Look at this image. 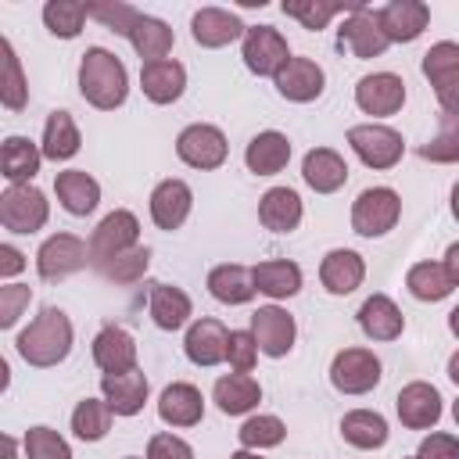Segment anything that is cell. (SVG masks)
I'll list each match as a JSON object with an SVG mask.
<instances>
[{
	"label": "cell",
	"instance_id": "6da1fadb",
	"mask_svg": "<svg viewBox=\"0 0 459 459\" xmlns=\"http://www.w3.org/2000/svg\"><path fill=\"white\" fill-rule=\"evenodd\" d=\"M79 93L97 111H115L129 97V72L118 54L104 47H90L79 61Z\"/></svg>",
	"mask_w": 459,
	"mask_h": 459
},
{
	"label": "cell",
	"instance_id": "7a4b0ae2",
	"mask_svg": "<svg viewBox=\"0 0 459 459\" xmlns=\"http://www.w3.org/2000/svg\"><path fill=\"white\" fill-rule=\"evenodd\" d=\"M72 337H75V333H72V319H68L61 308L47 305V308L18 333L14 348H18V355H22L29 366L50 369V366H57V362L68 359Z\"/></svg>",
	"mask_w": 459,
	"mask_h": 459
},
{
	"label": "cell",
	"instance_id": "3957f363",
	"mask_svg": "<svg viewBox=\"0 0 459 459\" xmlns=\"http://www.w3.org/2000/svg\"><path fill=\"white\" fill-rule=\"evenodd\" d=\"M348 143L355 151V158L366 165V169H394L405 154V140L398 129L391 126H380V122H362V126H351L348 129Z\"/></svg>",
	"mask_w": 459,
	"mask_h": 459
},
{
	"label": "cell",
	"instance_id": "277c9868",
	"mask_svg": "<svg viewBox=\"0 0 459 459\" xmlns=\"http://www.w3.org/2000/svg\"><path fill=\"white\" fill-rule=\"evenodd\" d=\"M133 247H140V219L129 208H115L90 233V265L100 269L104 262H111Z\"/></svg>",
	"mask_w": 459,
	"mask_h": 459
},
{
	"label": "cell",
	"instance_id": "5b68a950",
	"mask_svg": "<svg viewBox=\"0 0 459 459\" xmlns=\"http://www.w3.org/2000/svg\"><path fill=\"white\" fill-rule=\"evenodd\" d=\"M50 219V201L39 186L32 183H18V186H7L0 194V222L4 230L11 233H36L43 230Z\"/></svg>",
	"mask_w": 459,
	"mask_h": 459
},
{
	"label": "cell",
	"instance_id": "8992f818",
	"mask_svg": "<svg viewBox=\"0 0 459 459\" xmlns=\"http://www.w3.org/2000/svg\"><path fill=\"white\" fill-rule=\"evenodd\" d=\"M402 215V197L391 186H366L351 204V230L359 237H384Z\"/></svg>",
	"mask_w": 459,
	"mask_h": 459
},
{
	"label": "cell",
	"instance_id": "52a82bcc",
	"mask_svg": "<svg viewBox=\"0 0 459 459\" xmlns=\"http://www.w3.org/2000/svg\"><path fill=\"white\" fill-rule=\"evenodd\" d=\"M86 265H90V240H82L75 233H54L36 251V273L47 283L65 280V276H72Z\"/></svg>",
	"mask_w": 459,
	"mask_h": 459
},
{
	"label": "cell",
	"instance_id": "ba28073f",
	"mask_svg": "<svg viewBox=\"0 0 459 459\" xmlns=\"http://www.w3.org/2000/svg\"><path fill=\"white\" fill-rule=\"evenodd\" d=\"M240 57H244L247 72H255V75H273V79H276V72H280L294 54H290V47H287V39H283L280 29H273V25H247V32H244V39H240Z\"/></svg>",
	"mask_w": 459,
	"mask_h": 459
},
{
	"label": "cell",
	"instance_id": "9c48e42d",
	"mask_svg": "<svg viewBox=\"0 0 459 459\" xmlns=\"http://www.w3.org/2000/svg\"><path fill=\"white\" fill-rule=\"evenodd\" d=\"M176 154H179L183 165L208 172V169H219V165L226 161L230 143H226V133H222L219 126L194 122V126H186V129L176 136Z\"/></svg>",
	"mask_w": 459,
	"mask_h": 459
},
{
	"label": "cell",
	"instance_id": "30bf717a",
	"mask_svg": "<svg viewBox=\"0 0 459 459\" xmlns=\"http://www.w3.org/2000/svg\"><path fill=\"white\" fill-rule=\"evenodd\" d=\"M330 384L341 394H366L380 384V359L369 348H341L330 362Z\"/></svg>",
	"mask_w": 459,
	"mask_h": 459
},
{
	"label": "cell",
	"instance_id": "8fae6325",
	"mask_svg": "<svg viewBox=\"0 0 459 459\" xmlns=\"http://www.w3.org/2000/svg\"><path fill=\"white\" fill-rule=\"evenodd\" d=\"M355 104L362 115H373V118H387L394 111H402L405 104V79L394 75V72H373V75H362L355 82Z\"/></svg>",
	"mask_w": 459,
	"mask_h": 459
},
{
	"label": "cell",
	"instance_id": "7c38bea8",
	"mask_svg": "<svg viewBox=\"0 0 459 459\" xmlns=\"http://www.w3.org/2000/svg\"><path fill=\"white\" fill-rule=\"evenodd\" d=\"M251 333H255V344L262 355L269 359H283L290 348H294V337H298V323L287 308L280 305H262L255 316H251Z\"/></svg>",
	"mask_w": 459,
	"mask_h": 459
},
{
	"label": "cell",
	"instance_id": "4fadbf2b",
	"mask_svg": "<svg viewBox=\"0 0 459 459\" xmlns=\"http://www.w3.org/2000/svg\"><path fill=\"white\" fill-rule=\"evenodd\" d=\"M337 43L348 47V50H351L355 57H362V61L380 57V54L391 47L387 36L380 32L377 11L362 7V4H355V11H348V18L341 22V29H337Z\"/></svg>",
	"mask_w": 459,
	"mask_h": 459
},
{
	"label": "cell",
	"instance_id": "5bb4252c",
	"mask_svg": "<svg viewBox=\"0 0 459 459\" xmlns=\"http://www.w3.org/2000/svg\"><path fill=\"white\" fill-rule=\"evenodd\" d=\"M394 409H398L402 427H409V430H430V427L441 420V412H445L437 387L427 384V380L405 384V387L398 391V398H394Z\"/></svg>",
	"mask_w": 459,
	"mask_h": 459
},
{
	"label": "cell",
	"instance_id": "9a60e30c",
	"mask_svg": "<svg viewBox=\"0 0 459 459\" xmlns=\"http://www.w3.org/2000/svg\"><path fill=\"white\" fill-rule=\"evenodd\" d=\"M380 32L387 36V43H412L423 36L427 22H430V7L423 0H391L377 11Z\"/></svg>",
	"mask_w": 459,
	"mask_h": 459
},
{
	"label": "cell",
	"instance_id": "2e32d148",
	"mask_svg": "<svg viewBox=\"0 0 459 459\" xmlns=\"http://www.w3.org/2000/svg\"><path fill=\"white\" fill-rule=\"evenodd\" d=\"M194 208V190L183 183V179H161L154 190H151V219L158 230L172 233L186 222Z\"/></svg>",
	"mask_w": 459,
	"mask_h": 459
},
{
	"label": "cell",
	"instance_id": "e0dca14e",
	"mask_svg": "<svg viewBox=\"0 0 459 459\" xmlns=\"http://www.w3.org/2000/svg\"><path fill=\"white\" fill-rule=\"evenodd\" d=\"M247 25L233 14V11H222V7H201L194 18H190V36L197 47H208V50H219L233 39H244Z\"/></svg>",
	"mask_w": 459,
	"mask_h": 459
},
{
	"label": "cell",
	"instance_id": "ac0fdd59",
	"mask_svg": "<svg viewBox=\"0 0 459 459\" xmlns=\"http://www.w3.org/2000/svg\"><path fill=\"white\" fill-rule=\"evenodd\" d=\"M273 82H276L280 97H287V100H294V104H308V100H316V97L323 93L326 75H323V68H319L312 57H290V61L276 72Z\"/></svg>",
	"mask_w": 459,
	"mask_h": 459
},
{
	"label": "cell",
	"instance_id": "d6986e66",
	"mask_svg": "<svg viewBox=\"0 0 459 459\" xmlns=\"http://www.w3.org/2000/svg\"><path fill=\"white\" fill-rule=\"evenodd\" d=\"M226 344H230V330L219 319H197V323H190V330L183 337L186 359L194 366H204V369L226 362Z\"/></svg>",
	"mask_w": 459,
	"mask_h": 459
},
{
	"label": "cell",
	"instance_id": "ffe728a7",
	"mask_svg": "<svg viewBox=\"0 0 459 459\" xmlns=\"http://www.w3.org/2000/svg\"><path fill=\"white\" fill-rule=\"evenodd\" d=\"M362 280H366V262H362L359 251L333 247V251L323 255V262H319V283L330 294H337V298L341 294H351L355 287H362Z\"/></svg>",
	"mask_w": 459,
	"mask_h": 459
},
{
	"label": "cell",
	"instance_id": "44dd1931",
	"mask_svg": "<svg viewBox=\"0 0 459 459\" xmlns=\"http://www.w3.org/2000/svg\"><path fill=\"white\" fill-rule=\"evenodd\" d=\"M140 90L151 104H176L186 90V68L176 57L151 61L140 68Z\"/></svg>",
	"mask_w": 459,
	"mask_h": 459
},
{
	"label": "cell",
	"instance_id": "7402d4cb",
	"mask_svg": "<svg viewBox=\"0 0 459 459\" xmlns=\"http://www.w3.org/2000/svg\"><path fill=\"white\" fill-rule=\"evenodd\" d=\"M355 319H359V330H362L369 341H394V337H402V330H405V316H402V308H398L387 294H369V298L359 305Z\"/></svg>",
	"mask_w": 459,
	"mask_h": 459
},
{
	"label": "cell",
	"instance_id": "603a6c76",
	"mask_svg": "<svg viewBox=\"0 0 459 459\" xmlns=\"http://www.w3.org/2000/svg\"><path fill=\"white\" fill-rule=\"evenodd\" d=\"M93 362L100 373H129L136 369V341L122 326H104L93 337Z\"/></svg>",
	"mask_w": 459,
	"mask_h": 459
},
{
	"label": "cell",
	"instance_id": "cb8c5ba5",
	"mask_svg": "<svg viewBox=\"0 0 459 459\" xmlns=\"http://www.w3.org/2000/svg\"><path fill=\"white\" fill-rule=\"evenodd\" d=\"M100 391H104V402L111 405L115 416H136L147 402V377L140 369H129V373H104L100 377Z\"/></svg>",
	"mask_w": 459,
	"mask_h": 459
},
{
	"label": "cell",
	"instance_id": "d4e9b609",
	"mask_svg": "<svg viewBox=\"0 0 459 459\" xmlns=\"http://www.w3.org/2000/svg\"><path fill=\"white\" fill-rule=\"evenodd\" d=\"M287 161H290V140L280 129H262L244 147V165L255 176H276L287 169Z\"/></svg>",
	"mask_w": 459,
	"mask_h": 459
},
{
	"label": "cell",
	"instance_id": "484cf974",
	"mask_svg": "<svg viewBox=\"0 0 459 459\" xmlns=\"http://www.w3.org/2000/svg\"><path fill=\"white\" fill-rule=\"evenodd\" d=\"M301 179L316 194H333V190H341L348 183V161L333 147H312L301 158Z\"/></svg>",
	"mask_w": 459,
	"mask_h": 459
},
{
	"label": "cell",
	"instance_id": "4316f807",
	"mask_svg": "<svg viewBox=\"0 0 459 459\" xmlns=\"http://www.w3.org/2000/svg\"><path fill=\"white\" fill-rule=\"evenodd\" d=\"M54 194L68 215H90L100 204V183L86 169H65L54 176Z\"/></svg>",
	"mask_w": 459,
	"mask_h": 459
},
{
	"label": "cell",
	"instance_id": "83f0119b",
	"mask_svg": "<svg viewBox=\"0 0 459 459\" xmlns=\"http://www.w3.org/2000/svg\"><path fill=\"white\" fill-rule=\"evenodd\" d=\"M158 416H161V423H169V427H194V423H201V416H204V398H201V391H197L194 384L176 380V384H169V387L161 391V398H158Z\"/></svg>",
	"mask_w": 459,
	"mask_h": 459
},
{
	"label": "cell",
	"instance_id": "f1b7e54d",
	"mask_svg": "<svg viewBox=\"0 0 459 459\" xmlns=\"http://www.w3.org/2000/svg\"><path fill=\"white\" fill-rule=\"evenodd\" d=\"M39 165H43V151L29 136H7L4 140V147H0V176L7 179V186L32 183Z\"/></svg>",
	"mask_w": 459,
	"mask_h": 459
},
{
	"label": "cell",
	"instance_id": "f546056e",
	"mask_svg": "<svg viewBox=\"0 0 459 459\" xmlns=\"http://www.w3.org/2000/svg\"><path fill=\"white\" fill-rule=\"evenodd\" d=\"M301 215H305L301 197H298V190H290V186H269V190L262 194V201H258V219H262V226L273 230V233H290V230H298Z\"/></svg>",
	"mask_w": 459,
	"mask_h": 459
},
{
	"label": "cell",
	"instance_id": "4dcf8cb0",
	"mask_svg": "<svg viewBox=\"0 0 459 459\" xmlns=\"http://www.w3.org/2000/svg\"><path fill=\"white\" fill-rule=\"evenodd\" d=\"M212 402L226 416H244V412H251L262 402V387H258V380L251 373H226V377L215 380Z\"/></svg>",
	"mask_w": 459,
	"mask_h": 459
},
{
	"label": "cell",
	"instance_id": "1f68e13d",
	"mask_svg": "<svg viewBox=\"0 0 459 459\" xmlns=\"http://www.w3.org/2000/svg\"><path fill=\"white\" fill-rule=\"evenodd\" d=\"M255 273L240 262H226V265H215L208 273V294L222 305H247L255 298Z\"/></svg>",
	"mask_w": 459,
	"mask_h": 459
},
{
	"label": "cell",
	"instance_id": "d6a6232c",
	"mask_svg": "<svg viewBox=\"0 0 459 459\" xmlns=\"http://www.w3.org/2000/svg\"><path fill=\"white\" fill-rule=\"evenodd\" d=\"M255 273V287L258 294L273 298V301H283V298H294L301 290V265L298 262H287V258H265L258 265H251Z\"/></svg>",
	"mask_w": 459,
	"mask_h": 459
},
{
	"label": "cell",
	"instance_id": "836d02e7",
	"mask_svg": "<svg viewBox=\"0 0 459 459\" xmlns=\"http://www.w3.org/2000/svg\"><path fill=\"white\" fill-rule=\"evenodd\" d=\"M151 319L158 330H179L190 323L194 316V305H190V294L183 287H172V283H154L151 287Z\"/></svg>",
	"mask_w": 459,
	"mask_h": 459
},
{
	"label": "cell",
	"instance_id": "e575fe53",
	"mask_svg": "<svg viewBox=\"0 0 459 459\" xmlns=\"http://www.w3.org/2000/svg\"><path fill=\"white\" fill-rule=\"evenodd\" d=\"M341 437L351 445V448H362V452H373V448H384L391 430H387V420L373 409H351L344 412L341 420Z\"/></svg>",
	"mask_w": 459,
	"mask_h": 459
},
{
	"label": "cell",
	"instance_id": "d590c367",
	"mask_svg": "<svg viewBox=\"0 0 459 459\" xmlns=\"http://www.w3.org/2000/svg\"><path fill=\"white\" fill-rule=\"evenodd\" d=\"M82 147V136H79V126L68 111H50L47 115V126H43V140H39V151L43 158L50 161H68L75 158Z\"/></svg>",
	"mask_w": 459,
	"mask_h": 459
},
{
	"label": "cell",
	"instance_id": "8d00e7d4",
	"mask_svg": "<svg viewBox=\"0 0 459 459\" xmlns=\"http://www.w3.org/2000/svg\"><path fill=\"white\" fill-rule=\"evenodd\" d=\"M129 43H133V50L140 54V61H143V65H151V61H165V57L172 54L176 36H172V29H169L161 18L140 14V22H136V29H133Z\"/></svg>",
	"mask_w": 459,
	"mask_h": 459
},
{
	"label": "cell",
	"instance_id": "74e56055",
	"mask_svg": "<svg viewBox=\"0 0 459 459\" xmlns=\"http://www.w3.org/2000/svg\"><path fill=\"white\" fill-rule=\"evenodd\" d=\"M0 54H4V68H0V100L7 111H22L29 104V82L22 72V61L14 54V43L4 36L0 39Z\"/></svg>",
	"mask_w": 459,
	"mask_h": 459
},
{
	"label": "cell",
	"instance_id": "f35d334b",
	"mask_svg": "<svg viewBox=\"0 0 459 459\" xmlns=\"http://www.w3.org/2000/svg\"><path fill=\"white\" fill-rule=\"evenodd\" d=\"M405 287L416 301H445L452 294V283H448L441 262H416L405 273Z\"/></svg>",
	"mask_w": 459,
	"mask_h": 459
},
{
	"label": "cell",
	"instance_id": "ab89813d",
	"mask_svg": "<svg viewBox=\"0 0 459 459\" xmlns=\"http://www.w3.org/2000/svg\"><path fill=\"white\" fill-rule=\"evenodd\" d=\"M86 18H90V7L79 0H47L43 4V25L57 39H75L82 32Z\"/></svg>",
	"mask_w": 459,
	"mask_h": 459
},
{
	"label": "cell",
	"instance_id": "60d3db41",
	"mask_svg": "<svg viewBox=\"0 0 459 459\" xmlns=\"http://www.w3.org/2000/svg\"><path fill=\"white\" fill-rule=\"evenodd\" d=\"M111 405L104 398H82L72 409V434L79 441H100L111 430Z\"/></svg>",
	"mask_w": 459,
	"mask_h": 459
},
{
	"label": "cell",
	"instance_id": "b9f144b4",
	"mask_svg": "<svg viewBox=\"0 0 459 459\" xmlns=\"http://www.w3.org/2000/svg\"><path fill=\"white\" fill-rule=\"evenodd\" d=\"M287 18H294V22H301V29H312V32H319V29H326L337 14H344V11H355V4H330V0H283V7H280Z\"/></svg>",
	"mask_w": 459,
	"mask_h": 459
},
{
	"label": "cell",
	"instance_id": "7bdbcfd3",
	"mask_svg": "<svg viewBox=\"0 0 459 459\" xmlns=\"http://www.w3.org/2000/svg\"><path fill=\"white\" fill-rule=\"evenodd\" d=\"M420 158L434 165H459V118L455 115L437 118V133L420 147Z\"/></svg>",
	"mask_w": 459,
	"mask_h": 459
},
{
	"label": "cell",
	"instance_id": "ee69618b",
	"mask_svg": "<svg viewBox=\"0 0 459 459\" xmlns=\"http://www.w3.org/2000/svg\"><path fill=\"white\" fill-rule=\"evenodd\" d=\"M237 437H240V448H251V452H258V448H276V445L287 437V423H283L280 416H269V412L247 416V420L240 423Z\"/></svg>",
	"mask_w": 459,
	"mask_h": 459
},
{
	"label": "cell",
	"instance_id": "f6af8a7d",
	"mask_svg": "<svg viewBox=\"0 0 459 459\" xmlns=\"http://www.w3.org/2000/svg\"><path fill=\"white\" fill-rule=\"evenodd\" d=\"M90 7V18L93 22H100L108 32H115V36H133V29H136V22H140V11L133 7V4H122V0H100V4H86Z\"/></svg>",
	"mask_w": 459,
	"mask_h": 459
},
{
	"label": "cell",
	"instance_id": "bcb514c9",
	"mask_svg": "<svg viewBox=\"0 0 459 459\" xmlns=\"http://www.w3.org/2000/svg\"><path fill=\"white\" fill-rule=\"evenodd\" d=\"M22 445H25V459H72L68 441L50 427H29Z\"/></svg>",
	"mask_w": 459,
	"mask_h": 459
},
{
	"label": "cell",
	"instance_id": "7dc6e473",
	"mask_svg": "<svg viewBox=\"0 0 459 459\" xmlns=\"http://www.w3.org/2000/svg\"><path fill=\"white\" fill-rule=\"evenodd\" d=\"M423 75H427V82L430 86H437V82H445L448 75H455L459 72V43H452V39H441V43H434L427 54H423Z\"/></svg>",
	"mask_w": 459,
	"mask_h": 459
},
{
	"label": "cell",
	"instance_id": "c3c4849f",
	"mask_svg": "<svg viewBox=\"0 0 459 459\" xmlns=\"http://www.w3.org/2000/svg\"><path fill=\"white\" fill-rule=\"evenodd\" d=\"M147 265H151V251H147V247H133V251H126V255L104 262V265H100V276L111 280V283H136V280L147 273Z\"/></svg>",
	"mask_w": 459,
	"mask_h": 459
},
{
	"label": "cell",
	"instance_id": "681fc988",
	"mask_svg": "<svg viewBox=\"0 0 459 459\" xmlns=\"http://www.w3.org/2000/svg\"><path fill=\"white\" fill-rule=\"evenodd\" d=\"M226 362L233 373H251L258 362V344L251 330H230V344H226Z\"/></svg>",
	"mask_w": 459,
	"mask_h": 459
},
{
	"label": "cell",
	"instance_id": "f907efd6",
	"mask_svg": "<svg viewBox=\"0 0 459 459\" xmlns=\"http://www.w3.org/2000/svg\"><path fill=\"white\" fill-rule=\"evenodd\" d=\"M29 301H32V287H25V283H4L0 287V330H11L22 319V312L29 308Z\"/></svg>",
	"mask_w": 459,
	"mask_h": 459
},
{
	"label": "cell",
	"instance_id": "816d5d0a",
	"mask_svg": "<svg viewBox=\"0 0 459 459\" xmlns=\"http://www.w3.org/2000/svg\"><path fill=\"white\" fill-rule=\"evenodd\" d=\"M147 459H194V448L179 434H154L147 441Z\"/></svg>",
	"mask_w": 459,
	"mask_h": 459
},
{
	"label": "cell",
	"instance_id": "f5cc1de1",
	"mask_svg": "<svg viewBox=\"0 0 459 459\" xmlns=\"http://www.w3.org/2000/svg\"><path fill=\"white\" fill-rule=\"evenodd\" d=\"M420 459H459V437L452 434H427L420 441Z\"/></svg>",
	"mask_w": 459,
	"mask_h": 459
},
{
	"label": "cell",
	"instance_id": "db71d44e",
	"mask_svg": "<svg viewBox=\"0 0 459 459\" xmlns=\"http://www.w3.org/2000/svg\"><path fill=\"white\" fill-rule=\"evenodd\" d=\"M434 97H437V104H441V115H455V118H459V72L448 75L445 82H437V86H434Z\"/></svg>",
	"mask_w": 459,
	"mask_h": 459
},
{
	"label": "cell",
	"instance_id": "11a10c76",
	"mask_svg": "<svg viewBox=\"0 0 459 459\" xmlns=\"http://www.w3.org/2000/svg\"><path fill=\"white\" fill-rule=\"evenodd\" d=\"M25 269V255L14 244H0V280H11Z\"/></svg>",
	"mask_w": 459,
	"mask_h": 459
},
{
	"label": "cell",
	"instance_id": "9f6ffc18",
	"mask_svg": "<svg viewBox=\"0 0 459 459\" xmlns=\"http://www.w3.org/2000/svg\"><path fill=\"white\" fill-rule=\"evenodd\" d=\"M441 265H445V276H448V283H452V290H455V287H459V240H455V244H448V251H445Z\"/></svg>",
	"mask_w": 459,
	"mask_h": 459
},
{
	"label": "cell",
	"instance_id": "6f0895ef",
	"mask_svg": "<svg viewBox=\"0 0 459 459\" xmlns=\"http://www.w3.org/2000/svg\"><path fill=\"white\" fill-rule=\"evenodd\" d=\"M448 377H452V384L459 387V351H455V355L448 359Z\"/></svg>",
	"mask_w": 459,
	"mask_h": 459
},
{
	"label": "cell",
	"instance_id": "680465c9",
	"mask_svg": "<svg viewBox=\"0 0 459 459\" xmlns=\"http://www.w3.org/2000/svg\"><path fill=\"white\" fill-rule=\"evenodd\" d=\"M448 330H452V337H459V305L448 312Z\"/></svg>",
	"mask_w": 459,
	"mask_h": 459
},
{
	"label": "cell",
	"instance_id": "91938a15",
	"mask_svg": "<svg viewBox=\"0 0 459 459\" xmlns=\"http://www.w3.org/2000/svg\"><path fill=\"white\" fill-rule=\"evenodd\" d=\"M452 215H455V222H459V179L452 183Z\"/></svg>",
	"mask_w": 459,
	"mask_h": 459
},
{
	"label": "cell",
	"instance_id": "94428289",
	"mask_svg": "<svg viewBox=\"0 0 459 459\" xmlns=\"http://www.w3.org/2000/svg\"><path fill=\"white\" fill-rule=\"evenodd\" d=\"M14 448H18L14 437H4V459H14Z\"/></svg>",
	"mask_w": 459,
	"mask_h": 459
},
{
	"label": "cell",
	"instance_id": "6125c7cd",
	"mask_svg": "<svg viewBox=\"0 0 459 459\" xmlns=\"http://www.w3.org/2000/svg\"><path fill=\"white\" fill-rule=\"evenodd\" d=\"M230 459H262V455H258V452H251V448H240V452H233Z\"/></svg>",
	"mask_w": 459,
	"mask_h": 459
},
{
	"label": "cell",
	"instance_id": "be15d7a7",
	"mask_svg": "<svg viewBox=\"0 0 459 459\" xmlns=\"http://www.w3.org/2000/svg\"><path fill=\"white\" fill-rule=\"evenodd\" d=\"M452 420H455V423H459V398H455V402H452Z\"/></svg>",
	"mask_w": 459,
	"mask_h": 459
},
{
	"label": "cell",
	"instance_id": "e7e4bbea",
	"mask_svg": "<svg viewBox=\"0 0 459 459\" xmlns=\"http://www.w3.org/2000/svg\"><path fill=\"white\" fill-rule=\"evenodd\" d=\"M126 459H143V455H126Z\"/></svg>",
	"mask_w": 459,
	"mask_h": 459
},
{
	"label": "cell",
	"instance_id": "03108f58",
	"mask_svg": "<svg viewBox=\"0 0 459 459\" xmlns=\"http://www.w3.org/2000/svg\"><path fill=\"white\" fill-rule=\"evenodd\" d=\"M405 459H420V455H405Z\"/></svg>",
	"mask_w": 459,
	"mask_h": 459
}]
</instances>
